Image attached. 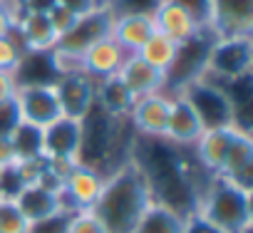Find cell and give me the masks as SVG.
Segmentation results:
<instances>
[{
    "instance_id": "cell-40",
    "label": "cell",
    "mask_w": 253,
    "mask_h": 233,
    "mask_svg": "<svg viewBox=\"0 0 253 233\" xmlns=\"http://www.w3.org/2000/svg\"><path fill=\"white\" fill-rule=\"evenodd\" d=\"M15 3H18V5H20V0H15Z\"/></svg>"
},
{
    "instance_id": "cell-18",
    "label": "cell",
    "mask_w": 253,
    "mask_h": 233,
    "mask_svg": "<svg viewBox=\"0 0 253 233\" xmlns=\"http://www.w3.org/2000/svg\"><path fill=\"white\" fill-rule=\"evenodd\" d=\"M117 77L122 79V84L129 89V94L134 99L144 97V94H152V92H167V72L152 67L137 52H132L129 57L124 60V65L119 67Z\"/></svg>"
},
{
    "instance_id": "cell-2",
    "label": "cell",
    "mask_w": 253,
    "mask_h": 233,
    "mask_svg": "<svg viewBox=\"0 0 253 233\" xmlns=\"http://www.w3.org/2000/svg\"><path fill=\"white\" fill-rule=\"evenodd\" d=\"M152 201L154 198L142 171L132 161H124L104 176L102 194L92 211L102 218L107 233H132Z\"/></svg>"
},
{
    "instance_id": "cell-37",
    "label": "cell",
    "mask_w": 253,
    "mask_h": 233,
    "mask_svg": "<svg viewBox=\"0 0 253 233\" xmlns=\"http://www.w3.org/2000/svg\"><path fill=\"white\" fill-rule=\"evenodd\" d=\"M57 5V0H20V10L30 13H47Z\"/></svg>"
},
{
    "instance_id": "cell-19",
    "label": "cell",
    "mask_w": 253,
    "mask_h": 233,
    "mask_svg": "<svg viewBox=\"0 0 253 233\" xmlns=\"http://www.w3.org/2000/svg\"><path fill=\"white\" fill-rule=\"evenodd\" d=\"M15 38L20 40L25 52L40 55V52H50L57 45V33L50 25L47 13H30V10H20L18 18V28H15Z\"/></svg>"
},
{
    "instance_id": "cell-12",
    "label": "cell",
    "mask_w": 253,
    "mask_h": 233,
    "mask_svg": "<svg viewBox=\"0 0 253 233\" xmlns=\"http://www.w3.org/2000/svg\"><path fill=\"white\" fill-rule=\"evenodd\" d=\"M209 30L216 38L253 33V0H213Z\"/></svg>"
},
{
    "instance_id": "cell-4",
    "label": "cell",
    "mask_w": 253,
    "mask_h": 233,
    "mask_svg": "<svg viewBox=\"0 0 253 233\" xmlns=\"http://www.w3.org/2000/svg\"><path fill=\"white\" fill-rule=\"evenodd\" d=\"M251 67H253V40H251V35L213 38L199 77L223 87V84L238 82L243 77H251Z\"/></svg>"
},
{
    "instance_id": "cell-21",
    "label": "cell",
    "mask_w": 253,
    "mask_h": 233,
    "mask_svg": "<svg viewBox=\"0 0 253 233\" xmlns=\"http://www.w3.org/2000/svg\"><path fill=\"white\" fill-rule=\"evenodd\" d=\"M13 201L18 203V208L23 211V216H25L30 223H38V221H42V218H50V216L65 211L62 196L55 194V191H47V189H42V186H38V184L25 186Z\"/></svg>"
},
{
    "instance_id": "cell-30",
    "label": "cell",
    "mask_w": 253,
    "mask_h": 233,
    "mask_svg": "<svg viewBox=\"0 0 253 233\" xmlns=\"http://www.w3.org/2000/svg\"><path fill=\"white\" fill-rule=\"evenodd\" d=\"M20 18V5L15 0H0V38H8L15 33Z\"/></svg>"
},
{
    "instance_id": "cell-34",
    "label": "cell",
    "mask_w": 253,
    "mask_h": 233,
    "mask_svg": "<svg viewBox=\"0 0 253 233\" xmlns=\"http://www.w3.org/2000/svg\"><path fill=\"white\" fill-rule=\"evenodd\" d=\"M181 233H223V231L216 228L211 221H206L199 211H191L189 216H184V231Z\"/></svg>"
},
{
    "instance_id": "cell-32",
    "label": "cell",
    "mask_w": 253,
    "mask_h": 233,
    "mask_svg": "<svg viewBox=\"0 0 253 233\" xmlns=\"http://www.w3.org/2000/svg\"><path fill=\"white\" fill-rule=\"evenodd\" d=\"M70 213H72V211L65 208V211H60V213H55V216H50V218H42V221H38V223L30 226V233H65Z\"/></svg>"
},
{
    "instance_id": "cell-31",
    "label": "cell",
    "mask_w": 253,
    "mask_h": 233,
    "mask_svg": "<svg viewBox=\"0 0 253 233\" xmlns=\"http://www.w3.org/2000/svg\"><path fill=\"white\" fill-rule=\"evenodd\" d=\"M47 18H50V25L55 28L57 38L67 35V33L75 28V23L80 20L75 13H70V10H67V8H62V5H55L52 10H47Z\"/></svg>"
},
{
    "instance_id": "cell-27",
    "label": "cell",
    "mask_w": 253,
    "mask_h": 233,
    "mask_svg": "<svg viewBox=\"0 0 253 233\" xmlns=\"http://www.w3.org/2000/svg\"><path fill=\"white\" fill-rule=\"evenodd\" d=\"M65 233H107V228L92 208H84V211H72L70 213Z\"/></svg>"
},
{
    "instance_id": "cell-24",
    "label": "cell",
    "mask_w": 253,
    "mask_h": 233,
    "mask_svg": "<svg viewBox=\"0 0 253 233\" xmlns=\"http://www.w3.org/2000/svg\"><path fill=\"white\" fill-rule=\"evenodd\" d=\"M179 47H181V42H176V40H171V38H167V35H162V33H154V35L139 47L137 55H139L144 62H149L152 67H157V70H162V72H169L171 65L176 62Z\"/></svg>"
},
{
    "instance_id": "cell-8",
    "label": "cell",
    "mask_w": 253,
    "mask_h": 233,
    "mask_svg": "<svg viewBox=\"0 0 253 233\" xmlns=\"http://www.w3.org/2000/svg\"><path fill=\"white\" fill-rule=\"evenodd\" d=\"M104 186V174L84 161H75L62 184V203L67 211L94 208Z\"/></svg>"
},
{
    "instance_id": "cell-26",
    "label": "cell",
    "mask_w": 253,
    "mask_h": 233,
    "mask_svg": "<svg viewBox=\"0 0 253 233\" xmlns=\"http://www.w3.org/2000/svg\"><path fill=\"white\" fill-rule=\"evenodd\" d=\"M30 226L13 198H0V233H30Z\"/></svg>"
},
{
    "instance_id": "cell-33",
    "label": "cell",
    "mask_w": 253,
    "mask_h": 233,
    "mask_svg": "<svg viewBox=\"0 0 253 233\" xmlns=\"http://www.w3.org/2000/svg\"><path fill=\"white\" fill-rule=\"evenodd\" d=\"M179 5H184L196 20L201 28H209L211 23V8H213V0H176Z\"/></svg>"
},
{
    "instance_id": "cell-3",
    "label": "cell",
    "mask_w": 253,
    "mask_h": 233,
    "mask_svg": "<svg viewBox=\"0 0 253 233\" xmlns=\"http://www.w3.org/2000/svg\"><path fill=\"white\" fill-rule=\"evenodd\" d=\"M251 194L248 189H241L221 176H211L196 211L211 221L223 233H243L253 228V208H251Z\"/></svg>"
},
{
    "instance_id": "cell-38",
    "label": "cell",
    "mask_w": 253,
    "mask_h": 233,
    "mask_svg": "<svg viewBox=\"0 0 253 233\" xmlns=\"http://www.w3.org/2000/svg\"><path fill=\"white\" fill-rule=\"evenodd\" d=\"M18 161L15 147L10 139H0V166H13Z\"/></svg>"
},
{
    "instance_id": "cell-17",
    "label": "cell",
    "mask_w": 253,
    "mask_h": 233,
    "mask_svg": "<svg viewBox=\"0 0 253 233\" xmlns=\"http://www.w3.org/2000/svg\"><path fill=\"white\" fill-rule=\"evenodd\" d=\"M216 176H221V179H226V181H231V184H236L241 189L253 191V181H251V176H253V139H251V129H241L236 134V139H233V144H231V149H228V154H226V159H223V164H221Z\"/></svg>"
},
{
    "instance_id": "cell-5",
    "label": "cell",
    "mask_w": 253,
    "mask_h": 233,
    "mask_svg": "<svg viewBox=\"0 0 253 233\" xmlns=\"http://www.w3.org/2000/svg\"><path fill=\"white\" fill-rule=\"evenodd\" d=\"M176 92H184L186 99L196 107L199 116L204 119L206 129L209 127H223V124H238L236 119V107L231 102V97L226 94L223 87L204 79V77H196L191 82H186L181 89Z\"/></svg>"
},
{
    "instance_id": "cell-25",
    "label": "cell",
    "mask_w": 253,
    "mask_h": 233,
    "mask_svg": "<svg viewBox=\"0 0 253 233\" xmlns=\"http://www.w3.org/2000/svg\"><path fill=\"white\" fill-rule=\"evenodd\" d=\"M15 147L18 159H30V156H42V129L33 127L28 122H20L18 129L8 137Z\"/></svg>"
},
{
    "instance_id": "cell-20",
    "label": "cell",
    "mask_w": 253,
    "mask_h": 233,
    "mask_svg": "<svg viewBox=\"0 0 253 233\" xmlns=\"http://www.w3.org/2000/svg\"><path fill=\"white\" fill-rule=\"evenodd\" d=\"M154 18L152 13H119L112 23V38L126 50V52H139V47L154 35Z\"/></svg>"
},
{
    "instance_id": "cell-14",
    "label": "cell",
    "mask_w": 253,
    "mask_h": 233,
    "mask_svg": "<svg viewBox=\"0 0 253 233\" xmlns=\"http://www.w3.org/2000/svg\"><path fill=\"white\" fill-rule=\"evenodd\" d=\"M241 129H246V127H241L236 122L233 124H223V127L204 129V134L191 147L196 161L209 174H218V169H221V164H223V159H226V154H228V149H231V144H233V139H236V134Z\"/></svg>"
},
{
    "instance_id": "cell-6",
    "label": "cell",
    "mask_w": 253,
    "mask_h": 233,
    "mask_svg": "<svg viewBox=\"0 0 253 233\" xmlns=\"http://www.w3.org/2000/svg\"><path fill=\"white\" fill-rule=\"evenodd\" d=\"M15 102L20 109V119L40 129L62 116L55 82H23L15 89Z\"/></svg>"
},
{
    "instance_id": "cell-23",
    "label": "cell",
    "mask_w": 253,
    "mask_h": 233,
    "mask_svg": "<svg viewBox=\"0 0 253 233\" xmlns=\"http://www.w3.org/2000/svg\"><path fill=\"white\" fill-rule=\"evenodd\" d=\"M181 231H184V216L157 201H152L144 208L137 226L132 228V233H181Z\"/></svg>"
},
{
    "instance_id": "cell-16",
    "label": "cell",
    "mask_w": 253,
    "mask_h": 233,
    "mask_svg": "<svg viewBox=\"0 0 253 233\" xmlns=\"http://www.w3.org/2000/svg\"><path fill=\"white\" fill-rule=\"evenodd\" d=\"M152 18H154V30L176 42H186L201 30L199 20L176 0H159L152 10Z\"/></svg>"
},
{
    "instance_id": "cell-35",
    "label": "cell",
    "mask_w": 253,
    "mask_h": 233,
    "mask_svg": "<svg viewBox=\"0 0 253 233\" xmlns=\"http://www.w3.org/2000/svg\"><path fill=\"white\" fill-rule=\"evenodd\" d=\"M57 5L67 8V10L75 13L77 18L89 15V13H94L97 8H102V5H99V0H57Z\"/></svg>"
},
{
    "instance_id": "cell-15",
    "label": "cell",
    "mask_w": 253,
    "mask_h": 233,
    "mask_svg": "<svg viewBox=\"0 0 253 233\" xmlns=\"http://www.w3.org/2000/svg\"><path fill=\"white\" fill-rule=\"evenodd\" d=\"M57 87V97L62 104V114L65 116H82L89 112V107L94 104V79L84 72H65L57 75L55 79Z\"/></svg>"
},
{
    "instance_id": "cell-7",
    "label": "cell",
    "mask_w": 253,
    "mask_h": 233,
    "mask_svg": "<svg viewBox=\"0 0 253 233\" xmlns=\"http://www.w3.org/2000/svg\"><path fill=\"white\" fill-rule=\"evenodd\" d=\"M82 149V119L57 116L42 127V159L45 161H80Z\"/></svg>"
},
{
    "instance_id": "cell-29",
    "label": "cell",
    "mask_w": 253,
    "mask_h": 233,
    "mask_svg": "<svg viewBox=\"0 0 253 233\" xmlns=\"http://www.w3.org/2000/svg\"><path fill=\"white\" fill-rule=\"evenodd\" d=\"M20 122H23V119H20V109H18L15 97L0 102V139H8V137L18 129Z\"/></svg>"
},
{
    "instance_id": "cell-1",
    "label": "cell",
    "mask_w": 253,
    "mask_h": 233,
    "mask_svg": "<svg viewBox=\"0 0 253 233\" xmlns=\"http://www.w3.org/2000/svg\"><path fill=\"white\" fill-rule=\"evenodd\" d=\"M129 161L142 171L149 194L157 203L174 208L181 216L196 211L199 198L209 179H199L196 171H206L189 147L171 144L162 137H134Z\"/></svg>"
},
{
    "instance_id": "cell-39",
    "label": "cell",
    "mask_w": 253,
    "mask_h": 233,
    "mask_svg": "<svg viewBox=\"0 0 253 233\" xmlns=\"http://www.w3.org/2000/svg\"><path fill=\"white\" fill-rule=\"evenodd\" d=\"M3 169H5V166H0V176H3Z\"/></svg>"
},
{
    "instance_id": "cell-9",
    "label": "cell",
    "mask_w": 253,
    "mask_h": 233,
    "mask_svg": "<svg viewBox=\"0 0 253 233\" xmlns=\"http://www.w3.org/2000/svg\"><path fill=\"white\" fill-rule=\"evenodd\" d=\"M112 23H114V13H112L107 5H102V8H97L94 13L82 15V18L75 23V28L57 40L55 50H60V52H65V55L80 57L92 42H97V40H102V38H107V35L112 33Z\"/></svg>"
},
{
    "instance_id": "cell-22",
    "label": "cell",
    "mask_w": 253,
    "mask_h": 233,
    "mask_svg": "<svg viewBox=\"0 0 253 233\" xmlns=\"http://www.w3.org/2000/svg\"><path fill=\"white\" fill-rule=\"evenodd\" d=\"M94 102L112 116H126L134 104V97L114 75V77H104L94 82Z\"/></svg>"
},
{
    "instance_id": "cell-36",
    "label": "cell",
    "mask_w": 253,
    "mask_h": 233,
    "mask_svg": "<svg viewBox=\"0 0 253 233\" xmlns=\"http://www.w3.org/2000/svg\"><path fill=\"white\" fill-rule=\"evenodd\" d=\"M15 89H18V77H15V72L0 70V102L13 99V97H15Z\"/></svg>"
},
{
    "instance_id": "cell-28",
    "label": "cell",
    "mask_w": 253,
    "mask_h": 233,
    "mask_svg": "<svg viewBox=\"0 0 253 233\" xmlns=\"http://www.w3.org/2000/svg\"><path fill=\"white\" fill-rule=\"evenodd\" d=\"M25 55L28 52L23 50V45L15 38V33L8 35V38H0V70L18 72V67H20V62H23Z\"/></svg>"
},
{
    "instance_id": "cell-10",
    "label": "cell",
    "mask_w": 253,
    "mask_h": 233,
    "mask_svg": "<svg viewBox=\"0 0 253 233\" xmlns=\"http://www.w3.org/2000/svg\"><path fill=\"white\" fill-rule=\"evenodd\" d=\"M169 107H171V97L167 92H152L134 99L126 119H129L137 137H164Z\"/></svg>"
},
{
    "instance_id": "cell-11",
    "label": "cell",
    "mask_w": 253,
    "mask_h": 233,
    "mask_svg": "<svg viewBox=\"0 0 253 233\" xmlns=\"http://www.w3.org/2000/svg\"><path fill=\"white\" fill-rule=\"evenodd\" d=\"M171 97V107H169V119H167V132L162 139L179 144V147H194L196 139L204 134L206 124L199 116L196 107L186 99L184 92H174Z\"/></svg>"
},
{
    "instance_id": "cell-13",
    "label": "cell",
    "mask_w": 253,
    "mask_h": 233,
    "mask_svg": "<svg viewBox=\"0 0 253 233\" xmlns=\"http://www.w3.org/2000/svg\"><path fill=\"white\" fill-rule=\"evenodd\" d=\"M126 57H129V52H126L112 35H107V38L92 42L80 55V70L97 82V79H104V77H114Z\"/></svg>"
}]
</instances>
